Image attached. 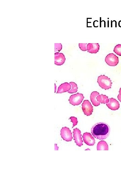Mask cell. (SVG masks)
Wrapping results in <instances>:
<instances>
[{"label":"cell","mask_w":121,"mask_h":182,"mask_svg":"<svg viewBox=\"0 0 121 182\" xmlns=\"http://www.w3.org/2000/svg\"><path fill=\"white\" fill-rule=\"evenodd\" d=\"M119 26L120 28H121V20L119 22Z\"/></svg>","instance_id":"cell-22"},{"label":"cell","mask_w":121,"mask_h":182,"mask_svg":"<svg viewBox=\"0 0 121 182\" xmlns=\"http://www.w3.org/2000/svg\"><path fill=\"white\" fill-rule=\"evenodd\" d=\"M82 106V111L85 115L87 116L91 115L93 111V108L89 100H84Z\"/></svg>","instance_id":"cell-5"},{"label":"cell","mask_w":121,"mask_h":182,"mask_svg":"<svg viewBox=\"0 0 121 182\" xmlns=\"http://www.w3.org/2000/svg\"><path fill=\"white\" fill-rule=\"evenodd\" d=\"M66 59L65 55L62 53L56 52L55 53V64L57 66H61L65 63Z\"/></svg>","instance_id":"cell-9"},{"label":"cell","mask_w":121,"mask_h":182,"mask_svg":"<svg viewBox=\"0 0 121 182\" xmlns=\"http://www.w3.org/2000/svg\"><path fill=\"white\" fill-rule=\"evenodd\" d=\"M105 61L109 66H116L119 63V57L113 53H110L106 56Z\"/></svg>","instance_id":"cell-4"},{"label":"cell","mask_w":121,"mask_h":182,"mask_svg":"<svg viewBox=\"0 0 121 182\" xmlns=\"http://www.w3.org/2000/svg\"><path fill=\"white\" fill-rule=\"evenodd\" d=\"M97 100L101 103L105 104L109 102V99L108 97L103 94H101L97 96L96 98Z\"/></svg>","instance_id":"cell-15"},{"label":"cell","mask_w":121,"mask_h":182,"mask_svg":"<svg viewBox=\"0 0 121 182\" xmlns=\"http://www.w3.org/2000/svg\"><path fill=\"white\" fill-rule=\"evenodd\" d=\"M87 45V43H79V47L80 49L82 51H87L86 48V45Z\"/></svg>","instance_id":"cell-19"},{"label":"cell","mask_w":121,"mask_h":182,"mask_svg":"<svg viewBox=\"0 0 121 182\" xmlns=\"http://www.w3.org/2000/svg\"><path fill=\"white\" fill-rule=\"evenodd\" d=\"M72 86L70 83L66 82L62 84L58 87L57 94L68 92L71 89Z\"/></svg>","instance_id":"cell-12"},{"label":"cell","mask_w":121,"mask_h":182,"mask_svg":"<svg viewBox=\"0 0 121 182\" xmlns=\"http://www.w3.org/2000/svg\"><path fill=\"white\" fill-rule=\"evenodd\" d=\"M118 99L121 102V96H120V94H119V95L117 96Z\"/></svg>","instance_id":"cell-21"},{"label":"cell","mask_w":121,"mask_h":182,"mask_svg":"<svg viewBox=\"0 0 121 182\" xmlns=\"http://www.w3.org/2000/svg\"><path fill=\"white\" fill-rule=\"evenodd\" d=\"M74 140H75L76 145L79 147L83 146V141L82 140L81 132L77 128L74 129L73 131Z\"/></svg>","instance_id":"cell-7"},{"label":"cell","mask_w":121,"mask_h":182,"mask_svg":"<svg viewBox=\"0 0 121 182\" xmlns=\"http://www.w3.org/2000/svg\"><path fill=\"white\" fill-rule=\"evenodd\" d=\"M113 51L116 55L121 56V44H118L114 47Z\"/></svg>","instance_id":"cell-17"},{"label":"cell","mask_w":121,"mask_h":182,"mask_svg":"<svg viewBox=\"0 0 121 182\" xmlns=\"http://www.w3.org/2000/svg\"><path fill=\"white\" fill-rule=\"evenodd\" d=\"M99 93L96 91L93 92L90 95V100L93 105L95 106H97L100 105V103L97 101V97L99 95Z\"/></svg>","instance_id":"cell-13"},{"label":"cell","mask_w":121,"mask_h":182,"mask_svg":"<svg viewBox=\"0 0 121 182\" xmlns=\"http://www.w3.org/2000/svg\"><path fill=\"white\" fill-rule=\"evenodd\" d=\"M61 135L63 139L67 142L72 141L73 139L72 133L69 128L65 127L62 128Z\"/></svg>","instance_id":"cell-6"},{"label":"cell","mask_w":121,"mask_h":182,"mask_svg":"<svg viewBox=\"0 0 121 182\" xmlns=\"http://www.w3.org/2000/svg\"><path fill=\"white\" fill-rule=\"evenodd\" d=\"M97 150H108V145L105 141H100L97 144Z\"/></svg>","instance_id":"cell-14"},{"label":"cell","mask_w":121,"mask_h":182,"mask_svg":"<svg viewBox=\"0 0 121 182\" xmlns=\"http://www.w3.org/2000/svg\"><path fill=\"white\" fill-rule=\"evenodd\" d=\"M110 127L107 124L104 123H96L91 129L93 136L96 139L102 140L106 139L109 136Z\"/></svg>","instance_id":"cell-1"},{"label":"cell","mask_w":121,"mask_h":182,"mask_svg":"<svg viewBox=\"0 0 121 182\" xmlns=\"http://www.w3.org/2000/svg\"><path fill=\"white\" fill-rule=\"evenodd\" d=\"M70 84L71 85L72 88L71 89L68 91V93H73L77 92L78 89L77 84L75 82H70Z\"/></svg>","instance_id":"cell-16"},{"label":"cell","mask_w":121,"mask_h":182,"mask_svg":"<svg viewBox=\"0 0 121 182\" xmlns=\"http://www.w3.org/2000/svg\"><path fill=\"white\" fill-rule=\"evenodd\" d=\"M106 105L109 108L112 110H118L120 107L118 101L113 98L109 99V102L106 104Z\"/></svg>","instance_id":"cell-11"},{"label":"cell","mask_w":121,"mask_h":182,"mask_svg":"<svg viewBox=\"0 0 121 182\" xmlns=\"http://www.w3.org/2000/svg\"><path fill=\"white\" fill-rule=\"evenodd\" d=\"M84 98L82 94L78 93L71 96L69 101L70 103L72 105H79L82 103Z\"/></svg>","instance_id":"cell-3"},{"label":"cell","mask_w":121,"mask_h":182,"mask_svg":"<svg viewBox=\"0 0 121 182\" xmlns=\"http://www.w3.org/2000/svg\"><path fill=\"white\" fill-rule=\"evenodd\" d=\"M97 82L102 89L107 90L110 89L112 87V81L108 77L105 75L99 76L97 78Z\"/></svg>","instance_id":"cell-2"},{"label":"cell","mask_w":121,"mask_h":182,"mask_svg":"<svg viewBox=\"0 0 121 182\" xmlns=\"http://www.w3.org/2000/svg\"><path fill=\"white\" fill-rule=\"evenodd\" d=\"M70 119L71 120L72 122L73 123V125L72 128L76 125L78 123V121H77V118L75 117H71L70 118Z\"/></svg>","instance_id":"cell-20"},{"label":"cell","mask_w":121,"mask_h":182,"mask_svg":"<svg viewBox=\"0 0 121 182\" xmlns=\"http://www.w3.org/2000/svg\"><path fill=\"white\" fill-rule=\"evenodd\" d=\"M83 138L84 142L89 146H93L95 143V139L92 135L89 133L83 134Z\"/></svg>","instance_id":"cell-8"},{"label":"cell","mask_w":121,"mask_h":182,"mask_svg":"<svg viewBox=\"0 0 121 182\" xmlns=\"http://www.w3.org/2000/svg\"><path fill=\"white\" fill-rule=\"evenodd\" d=\"M87 52L92 54L97 53L100 49V45L98 43H89L86 46Z\"/></svg>","instance_id":"cell-10"},{"label":"cell","mask_w":121,"mask_h":182,"mask_svg":"<svg viewBox=\"0 0 121 182\" xmlns=\"http://www.w3.org/2000/svg\"><path fill=\"white\" fill-rule=\"evenodd\" d=\"M119 94H120V96H121V88L120 89V90L119 91Z\"/></svg>","instance_id":"cell-23"},{"label":"cell","mask_w":121,"mask_h":182,"mask_svg":"<svg viewBox=\"0 0 121 182\" xmlns=\"http://www.w3.org/2000/svg\"><path fill=\"white\" fill-rule=\"evenodd\" d=\"M55 93L56 92V84H55Z\"/></svg>","instance_id":"cell-24"},{"label":"cell","mask_w":121,"mask_h":182,"mask_svg":"<svg viewBox=\"0 0 121 182\" xmlns=\"http://www.w3.org/2000/svg\"><path fill=\"white\" fill-rule=\"evenodd\" d=\"M55 51L60 52L62 48V46L61 43L55 44Z\"/></svg>","instance_id":"cell-18"}]
</instances>
